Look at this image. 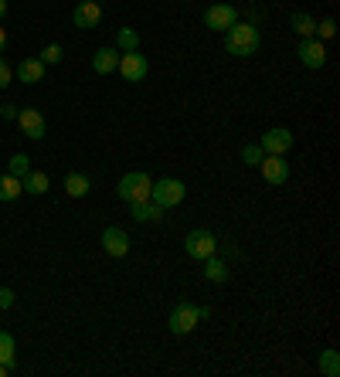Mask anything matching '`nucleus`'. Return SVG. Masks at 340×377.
Returning <instances> with one entry per match:
<instances>
[{
	"instance_id": "nucleus-11",
	"label": "nucleus",
	"mask_w": 340,
	"mask_h": 377,
	"mask_svg": "<svg viewBox=\"0 0 340 377\" xmlns=\"http://www.w3.org/2000/svg\"><path fill=\"white\" fill-rule=\"evenodd\" d=\"M18 126L28 140H44V132H48V123H44V116H41L38 109H20Z\"/></svg>"
},
{
	"instance_id": "nucleus-17",
	"label": "nucleus",
	"mask_w": 340,
	"mask_h": 377,
	"mask_svg": "<svg viewBox=\"0 0 340 377\" xmlns=\"http://www.w3.org/2000/svg\"><path fill=\"white\" fill-rule=\"evenodd\" d=\"M205 276H208V283H214V285H225V283H228V276H231V272H228V265L221 262L218 255H208V259H205Z\"/></svg>"
},
{
	"instance_id": "nucleus-3",
	"label": "nucleus",
	"mask_w": 340,
	"mask_h": 377,
	"mask_svg": "<svg viewBox=\"0 0 340 377\" xmlns=\"http://www.w3.org/2000/svg\"><path fill=\"white\" fill-rule=\"evenodd\" d=\"M184 194H188V187H184V180H177V177H160V180L150 187V197L164 211L184 204Z\"/></svg>"
},
{
	"instance_id": "nucleus-24",
	"label": "nucleus",
	"mask_w": 340,
	"mask_h": 377,
	"mask_svg": "<svg viewBox=\"0 0 340 377\" xmlns=\"http://www.w3.org/2000/svg\"><path fill=\"white\" fill-rule=\"evenodd\" d=\"M0 364H18V350H14V337L0 330Z\"/></svg>"
},
{
	"instance_id": "nucleus-30",
	"label": "nucleus",
	"mask_w": 340,
	"mask_h": 377,
	"mask_svg": "<svg viewBox=\"0 0 340 377\" xmlns=\"http://www.w3.org/2000/svg\"><path fill=\"white\" fill-rule=\"evenodd\" d=\"M11 306H14V292H11L7 285H0V313H4V309H11Z\"/></svg>"
},
{
	"instance_id": "nucleus-5",
	"label": "nucleus",
	"mask_w": 340,
	"mask_h": 377,
	"mask_svg": "<svg viewBox=\"0 0 340 377\" xmlns=\"http://www.w3.org/2000/svg\"><path fill=\"white\" fill-rule=\"evenodd\" d=\"M184 252H188L190 259L205 262L208 255H214V252H218V238L211 235L208 228H194L188 238H184Z\"/></svg>"
},
{
	"instance_id": "nucleus-8",
	"label": "nucleus",
	"mask_w": 340,
	"mask_h": 377,
	"mask_svg": "<svg viewBox=\"0 0 340 377\" xmlns=\"http://www.w3.org/2000/svg\"><path fill=\"white\" fill-rule=\"evenodd\" d=\"M235 20H238V11L231 4H211L205 11V27H211V31H228Z\"/></svg>"
},
{
	"instance_id": "nucleus-23",
	"label": "nucleus",
	"mask_w": 340,
	"mask_h": 377,
	"mask_svg": "<svg viewBox=\"0 0 340 377\" xmlns=\"http://www.w3.org/2000/svg\"><path fill=\"white\" fill-rule=\"evenodd\" d=\"M116 48H119V51H136V48H140V35H136L133 27H119V35H116Z\"/></svg>"
},
{
	"instance_id": "nucleus-6",
	"label": "nucleus",
	"mask_w": 340,
	"mask_h": 377,
	"mask_svg": "<svg viewBox=\"0 0 340 377\" xmlns=\"http://www.w3.org/2000/svg\"><path fill=\"white\" fill-rule=\"evenodd\" d=\"M119 75L126 78V82H143L147 72H150V65H147V58L140 55V51H123L119 55V68H116Z\"/></svg>"
},
{
	"instance_id": "nucleus-13",
	"label": "nucleus",
	"mask_w": 340,
	"mask_h": 377,
	"mask_svg": "<svg viewBox=\"0 0 340 377\" xmlns=\"http://www.w3.org/2000/svg\"><path fill=\"white\" fill-rule=\"evenodd\" d=\"M72 20H75V27H95L99 20H102V4H95V0H82L75 7V14H72Z\"/></svg>"
},
{
	"instance_id": "nucleus-10",
	"label": "nucleus",
	"mask_w": 340,
	"mask_h": 377,
	"mask_svg": "<svg viewBox=\"0 0 340 377\" xmlns=\"http://www.w3.org/2000/svg\"><path fill=\"white\" fill-rule=\"evenodd\" d=\"M296 55H300V61L306 68H323L327 65V48L320 44V38H303Z\"/></svg>"
},
{
	"instance_id": "nucleus-21",
	"label": "nucleus",
	"mask_w": 340,
	"mask_h": 377,
	"mask_svg": "<svg viewBox=\"0 0 340 377\" xmlns=\"http://www.w3.org/2000/svg\"><path fill=\"white\" fill-rule=\"evenodd\" d=\"M65 190H68V197H85L92 190V180L85 173H68L65 177Z\"/></svg>"
},
{
	"instance_id": "nucleus-15",
	"label": "nucleus",
	"mask_w": 340,
	"mask_h": 377,
	"mask_svg": "<svg viewBox=\"0 0 340 377\" xmlns=\"http://www.w3.org/2000/svg\"><path fill=\"white\" fill-rule=\"evenodd\" d=\"M14 72H18V78L24 85H35V82L44 78V61H41V58H24Z\"/></svg>"
},
{
	"instance_id": "nucleus-22",
	"label": "nucleus",
	"mask_w": 340,
	"mask_h": 377,
	"mask_svg": "<svg viewBox=\"0 0 340 377\" xmlns=\"http://www.w3.org/2000/svg\"><path fill=\"white\" fill-rule=\"evenodd\" d=\"M7 173H14V177L24 180V177L31 173V156H28V153H14V156L7 160Z\"/></svg>"
},
{
	"instance_id": "nucleus-9",
	"label": "nucleus",
	"mask_w": 340,
	"mask_h": 377,
	"mask_svg": "<svg viewBox=\"0 0 340 377\" xmlns=\"http://www.w3.org/2000/svg\"><path fill=\"white\" fill-rule=\"evenodd\" d=\"M262 153H272V156H286V153L293 150V132L286 130V126H276V130H269L262 136Z\"/></svg>"
},
{
	"instance_id": "nucleus-19",
	"label": "nucleus",
	"mask_w": 340,
	"mask_h": 377,
	"mask_svg": "<svg viewBox=\"0 0 340 377\" xmlns=\"http://www.w3.org/2000/svg\"><path fill=\"white\" fill-rule=\"evenodd\" d=\"M20 184H24V194H35V197H38V194H48V187H51L48 173H41V170H31Z\"/></svg>"
},
{
	"instance_id": "nucleus-27",
	"label": "nucleus",
	"mask_w": 340,
	"mask_h": 377,
	"mask_svg": "<svg viewBox=\"0 0 340 377\" xmlns=\"http://www.w3.org/2000/svg\"><path fill=\"white\" fill-rule=\"evenodd\" d=\"M11 82H14V68H11V61H7V58L0 55V89H7Z\"/></svg>"
},
{
	"instance_id": "nucleus-20",
	"label": "nucleus",
	"mask_w": 340,
	"mask_h": 377,
	"mask_svg": "<svg viewBox=\"0 0 340 377\" xmlns=\"http://www.w3.org/2000/svg\"><path fill=\"white\" fill-rule=\"evenodd\" d=\"M289 24H293V31H296L300 38H313V35H317V20L310 18L306 11H296V14L289 18Z\"/></svg>"
},
{
	"instance_id": "nucleus-35",
	"label": "nucleus",
	"mask_w": 340,
	"mask_h": 377,
	"mask_svg": "<svg viewBox=\"0 0 340 377\" xmlns=\"http://www.w3.org/2000/svg\"><path fill=\"white\" fill-rule=\"evenodd\" d=\"M95 4H102V0H95Z\"/></svg>"
},
{
	"instance_id": "nucleus-7",
	"label": "nucleus",
	"mask_w": 340,
	"mask_h": 377,
	"mask_svg": "<svg viewBox=\"0 0 340 377\" xmlns=\"http://www.w3.org/2000/svg\"><path fill=\"white\" fill-rule=\"evenodd\" d=\"M259 170H262V180L265 184H272V187H283L286 180H289V163H286L283 156L265 153L262 160H259Z\"/></svg>"
},
{
	"instance_id": "nucleus-18",
	"label": "nucleus",
	"mask_w": 340,
	"mask_h": 377,
	"mask_svg": "<svg viewBox=\"0 0 340 377\" xmlns=\"http://www.w3.org/2000/svg\"><path fill=\"white\" fill-rule=\"evenodd\" d=\"M20 194H24L20 177H14V173H0V201H4V204H7V201H18Z\"/></svg>"
},
{
	"instance_id": "nucleus-32",
	"label": "nucleus",
	"mask_w": 340,
	"mask_h": 377,
	"mask_svg": "<svg viewBox=\"0 0 340 377\" xmlns=\"http://www.w3.org/2000/svg\"><path fill=\"white\" fill-rule=\"evenodd\" d=\"M14 374V367H11V364H0V377H11Z\"/></svg>"
},
{
	"instance_id": "nucleus-16",
	"label": "nucleus",
	"mask_w": 340,
	"mask_h": 377,
	"mask_svg": "<svg viewBox=\"0 0 340 377\" xmlns=\"http://www.w3.org/2000/svg\"><path fill=\"white\" fill-rule=\"evenodd\" d=\"M133 218L140 221V225H147V221H160L164 218V208L153 201V197H147V201H136V204H130Z\"/></svg>"
},
{
	"instance_id": "nucleus-1",
	"label": "nucleus",
	"mask_w": 340,
	"mask_h": 377,
	"mask_svg": "<svg viewBox=\"0 0 340 377\" xmlns=\"http://www.w3.org/2000/svg\"><path fill=\"white\" fill-rule=\"evenodd\" d=\"M262 48V35L255 24H245V20H235L225 31V51L235 58H248Z\"/></svg>"
},
{
	"instance_id": "nucleus-26",
	"label": "nucleus",
	"mask_w": 340,
	"mask_h": 377,
	"mask_svg": "<svg viewBox=\"0 0 340 377\" xmlns=\"http://www.w3.org/2000/svg\"><path fill=\"white\" fill-rule=\"evenodd\" d=\"M41 61H44V65H58V61H61V44H44V48H41Z\"/></svg>"
},
{
	"instance_id": "nucleus-29",
	"label": "nucleus",
	"mask_w": 340,
	"mask_h": 377,
	"mask_svg": "<svg viewBox=\"0 0 340 377\" xmlns=\"http://www.w3.org/2000/svg\"><path fill=\"white\" fill-rule=\"evenodd\" d=\"M317 35H320V38H334V35H337V24H334L330 18L317 20Z\"/></svg>"
},
{
	"instance_id": "nucleus-28",
	"label": "nucleus",
	"mask_w": 340,
	"mask_h": 377,
	"mask_svg": "<svg viewBox=\"0 0 340 377\" xmlns=\"http://www.w3.org/2000/svg\"><path fill=\"white\" fill-rule=\"evenodd\" d=\"M265 153H262V147H245L242 150V160H245L248 167H259V160H262Z\"/></svg>"
},
{
	"instance_id": "nucleus-34",
	"label": "nucleus",
	"mask_w": 340,
	"mask_h": 377,
	"mask_svg": "<svg viewBox=\"0 0 340 377\" xmlns=\"http://www.w3.org/2000/svg\"><path fill=\"white\" fill-rule=\"evenodd\" d=\"M4 14H7V0H0V18H4Z\"/></svg>"
},
{
	"instance_id": "nucleus-4",
	"label": "nucleus",
	"mask_w": 340,
	"mask_h": 377,
	"mask_svg": "<svg viewBox=\"0 0 340 377\" xmlns=\"http://www.w3.org/2000/svg\"><path fill=\"white\" fill-rule=\"evenodd\" d=\"M198 323H201V316H198V306H190V302H177L174 309H170V333H177V337H188V333H194L198 330Z\"/></svg>"
},
{
	"instance_id": "nucleus-2",
	"label": "nucleus",
	"mask_w": 340,
	"mask_h": 377,
	"mask_svg": "<svg viewBox=\"0 0 340 377\" xmlns=\"http://www.w3.org/2000/svg\"><path fill=\"white\" fill-rule=\"evenodd\" d=\"M150 187H153L150 177H147L143 170H133V173H126V177L116 184V194H119V201L136 204V201H147V197H150Z\"/></svg>"
},
{
	"instance_id": "nucleus-31",
	"label": "nucleus",
	"mask_w": 340,
	"mask_h": 377,
	"mask_svg": "<svg viewBox=\"0 0 340 377\" xmlns=\"http://www.w3.org/2000/svg\"><path fill=\"white\" fill-rule=\"evenodd\" d=\"M0 116H4V119H18V106H11V102L0 106Z\"/></svg>"
},
{
	"instance_id": "nucleus-14",
	"label": "nucleus",
	"mask_w": 340,
	"mask_h": 377,
	"mask_svg": "<svg viewBox=\"0 0 340 377\" xmlns=\"http://www.w3.org/2000/svg\"><path fill=\"white\" fill-rule=\"evenodd\" d=\"M119 48H99L92 55V72L95 75H109V72H116L119 68Z\"/></svg>"
},
{
	"instance_id": "nucleus-12",
	"label": "nucleus",
	"mask_w": 340,
	"mask_h": 377,
	"mask_svg": "<svg viewBox=\"0 0 340 377\" xmlns=\"http://www.w3.org/2000/svg\"><path fill=\"white\" fill-rule=\"evenodd\" d=\"M102 248L113 255V259H123V255H130V238H126V231L123 228L109 225L102 231Z\"/></svg>"
},
{
	"instance_id": "nucleus-25",
	"label": "nucleus",
	"mask_w": 340,
	"mask_h": 377,
	"mask_svg": "<svg viewBox=\"0 0 340 377\" xmlns=\"http://www.w3.org/2000/svg\"><path fill=\"white\" fill-rule=\"evenodd\" d=\"M320 374H327V377H337L340 374L337 350H323V354H320Z\"/></svg>"
},
{
	"instance_id": "nucleus-33",
	"label": "nucleus",
	"mask_w": 340,
	"mask_h": 377,
	"mask_svg": "<svg viewBox=\"0 0 340 377\" xmlns=\"http://www.w3.org/2000/svg\"><path fill=\"white\" fill-rule=\"evenodd\" d=\"M4 48H7V31L0 27V55H4Z\"/></svg>"
}]
</instances>
